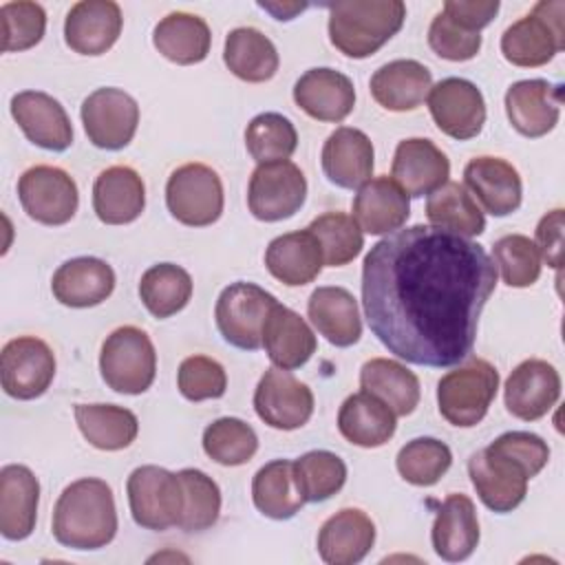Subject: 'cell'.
<instances>
[{
	"mask_svg": "<svg viewBox=\"0 0 565 565\" xmlns=\"http://www.w3.org/2000/svg\"><path fill=\"white\" fill-rule=\"evenodd\" d=\"M494 287L497 265L488 252L433 225L391 232L362 263V305L373 335L422 366H452L472 353Z\"/></svg>",
	"mask_w": 565,
	"mask_h": 565,
	"instance_id": "6da1fadb",
	"label": "cell"
},
{
	"mask_svg": "<svg viewBox=\"0 0 565 565\" xmlns=\"http://www.w3.org/2000/svg\"><path fill=\"white\" fill-rule=\"evenodd\" d=\"M117 534L113 490L104 479L86 477L66 486L53 510V536L71 550H99Z\"/></svg>",
	"mask_w": 565,
	"mask_h": 565,
	"instance_id": "7a4b0ae2",
	"label": "cell"
},
{
	"mask_svg": "<svg viewBox=\"0 0 565 565\" xmlns=\"http://www.w3.org/2000/svg\"><path fill=\"white\" fill-rule=\"evenodd\" d=\"M402 0H342L329 4V40L347 57H369L404 24Z\"/></svg>",
	"mask_w": 565,
	"mask_h": 565,
	"instance_id": "3957f363",
	"label": "cell"
},
{
	"mask_svg": "<svg viewBox=\"0 0 565 565\" xmlns=\"http://www.w3.org/2000/svg\"><path fill=\"white\" fill-rule=\"evenodd\" d=\"M565 2L543 0L501 35V53L514 66H543L565 49Z\"/></svg>",
	"mask_w": 565,
	"mask_h": 565,
	"instance_id": "277c9868",
	"label": "cell"
},
{
	"mask_svg": "<svg viewBox=\"0 0 565 565\" xmlns=\"http://www.w3.org/2000/svg\"><path fill=\"white\" fill-rule=\"evenodd\" d=\"M499 388V371L481 358H470L463 366L448 371L437 384V404L441 417L461 428L477 426Z\"/></svg>",
	"mask_w": 565,
	"mask_h": 565,
	"instance_id": "5b68a950",
	"label": "cell"
},
{
	"mask_svg": "<svg viewBox=\"0 0 565 565\" xmlns=\"http://www.w3.org/2000/svg\"><path fill=\"white\" fill-rule=\"evenodd\" d=\"M99 371L117 393L139 395L148 391L157 373V353L148 333L132 324L115 329L102 344Z\"/></svg>",
	"mask_w": 565,
	"mask_h": 565,
	"instance_id": "8992f818",
	"label": "cell"
},
{
	"mask_svg": "<svg viewBox=\"0 0 565 565\" xmlns=\"http://www.w3.org/2000/svg\"><path fill=\"white\" fill-rule=\"evenodd\" d=\"M468 475L486 508L499 514L512 512L523 503L527 479L534 477L523 461L494 441L468 459Z\"/></svg>",
	"mask_w": 565,
	"mask_h": 565,
	"instance_id": "52a82bcc",
	"label": "cell"
},
{
	"mask_svg": "<svg viewBox=\"0 0 565 565\" xmlns=\"http://www.w3.org/2000/svg\"><path fill=\"white\" fill-rule=\"evenodd\" d=\"M278 300L254 282H232L216 300L214 318L221 335L236 349L256 351L263 347V329Z\"/></svg>",
	"mask_w": 565,
	"mask_h": 565,
	"instance_id": "ba28073f",
	"label": "cell"
},
{
	"mask_svg": "<svg viewBox=\"0 0 565 565\" xmlns=\"http://www.w3.org/2000/svg\"><path fill=\"white\" fill-rule=\"evenodd\" d=\"M126 490L137 525L154 532L179 525L183 512V486L177 472L159 466H139L130 472Z\"/></svg>",
	"mask_w": 565,
	"mask_h": 565,
	"instance_id": "9c48e42d",
	"label": "cell"
},
{
	"mask_svg": "<svg viewBox=\"0 0 565 565\" xmlns=\"http://www.w3.org/2000/svg\"><path fill=\"white\" fill-rule=\"evenodd\" d=\"M166 205L183 225H212L223 212L221 177L205 163H185L177 168L166 183Z\"/></svg>",
	"mask_w": 565,
	"mask_h": 565,
	"instance_id": "30bf717a",
	"label": "cell"
},
{
	"mask_svg": "<svg viewBox=\"0 0 565 565\" xmlns=\"http://www.w3.org/2000/svg\"><path fill=\"white\" fill-rule=\"evenodd\" d=\"M307 199V179L302 170L282 159L258 163L249 177L247 205L249 212L265 223L294 216Z\"/></svg>",
	"mask_w": 565,
	"mask_h": 565,
	"instance_id": "8fae6325",
	"label": "cell"
},
{
	"mask_svg": "<svg viewBox=\"0 0 565 565\" xmlns=\"http://www.w3.org/2000/svg\"><path fill=\"white\" fill-rule=\"evenodd\" d=\"M18 196L24 212L42 225L68 223L79 203L73 177L55 166H33L24 170L18 181Z\"/></svg>",
	"mask_w": 565,
	"mask_h": 565,
	"instance_id": "7c38bea8",
	"label": "cell"
},
{
	"mask_svg": "<svg viewBox=\"0 0 565 565\" xmlns=\"http://www.w3.org/2000/svg\"><path fill=\"white\" fill-rule=\"evenodd\" d=\"M82 124L93 146L121 150L137 132L139 106L121 88H97L82 102Z\"/></svg>",
	"mask_w": 565,
	"mask_h": 565,
	"instance_id": "4fadbf2b",
	"label": "cell"
},
{
	"mask_svg": "<svg viewBox=\"0 0 565 565\" xmlns=\"http://www.w3.org/2000/svg\"><path fill=\"white\" fill-rule=\"evenodd\" d=\"M55 377V355L35 335H20L2 347L0 380L7 395L15 399L40 397Z\"/></svg>",
	"mask_w": 565,
	"mask_h": 565,
	"instance_id": "5bb4252c",
	"label": "cell"
},
{
	"mask_svg": "<svg viewBox=\"0 0 565 565\" xmlns=\"http://www.w3.org/2000/svg\"><path fill=\"white\" fill-rule=\"evenodd\" d=\"M254 408L267 426L296 430L305 426L313 413V393L289 371L271 366L256 386Z\"/></svg>",
	"mask_w": 565,
	"mask_h": 565,
	"instance_id": "9a60e30c",
	"label": "cell"
},
{
	"mask_svg": "<svg viewBox=\"0 0 565 565\" xmlns=\"http://www.w3.org/2000/svg\"><path fill=\"white\" fill-rule=\"evenodd\" d=\"M428 110L437 128L457 141L477 137L486 124L483 95L463 77L437 82L428 93Z\"/></svg>",
	"mask_w": 565,
	"mask_h": 565,
	"instance_id": "2e32d148",
	"label": "cell"
},
{
	"mask_svg": "<svg viewBox=\"0 0 565 565\" xmlns=\"http://www.w3.org/2000/svg\"><path fill=\"white\" fill-rule=\"evenodd\" d=\"M558 397L561 377L547 360H523L505 380V408L523 422H534L547 415Z\"/></svg>",
	"mask_w": 565,
	"mask_h": 565,
	"instance_id": "e0dca14e",
	"label": "cell"
},
{
	"mask_svg": "<svg viewBox=\"0 0 565 565\" xmlns=\"http://www.w3.org/2000/svg\"><path fill=\"white\" fill-rule=\"evenodd\" d=\"M11 115L26 139L40 148L62 152L73 143V126L64 106L42 90H22L11 97Z\"/></svg>",
	"mask_w": 565,
	"mask_h": 565,
	"instance_id": "ac0fdd59",
	"label": "cell"
},
{
	"mask_svg": "<svg viewBox=\"0 0 565 565\" xmlns=\"http://www.w3.org/2000/svg\"><path fill=\"white\" fill-rule=\"evenodd\" d=\"M561 102L558 84L547 79H521L505 93V113L516 132L536 139L558 124Z\"/></svg>",
	"mask_w": 565,
	"mask_h": 565,
	"instance_id": "d6986e66",
	"label": "cell"
},
{
	"mask_svg": "<svg viewBox=\"0 0 565 565\" xmlns=\"http://www.w3.org/2000/svg\"><path fill=\"white\" fill-rule=\"evenodd\" d=\"M450 177L448 157L430 141L422 137H411L397 143L391 179L408 194L424 196L439 190Z\"/></svg>",
	"mask_w": 565,
	"mask_h": 565,
	"instance_id": "ffe728a7",
	"label": "cell"
},
{
	"mask_svg": "<svg viewBox=\"0 0 565 565\" xmlns=\"http://www.w3.org/2000/svg\"><path fill=\"white\" fill-rule=\"evenodd\" d=\"M121 9L113 0H82L64 20V40L79 55L106 53L121 33Z\"/></svg>",
	"mask_w": 565,
	"mask_h": 565,
	"instance_id": "44dd1931",
	"label": "cell"
},
{
	"mask_svg": "<svg viewBox=\"0 0 565 565\" xmlns=\"http://www.w3.org/2000/svg\"><path fill=\"white\" fill-rule=\"evenodd\" d=\"M463 183L486 212L508 216L519 210L523 185L516 168L499 157H475L463 168Z\"/></svg>",
	"mask_w": 565,
	"mask_h": 565,
	"instance_id": "7402d4cb",
	"label": "cell"
},
{
	"mask_svg": "<svg viewBox=\"0 0 565 565\" xmlns=\"http://www.w3.org/2000/svg\"><path fill=\"white\" fill-rule=\"evenodd\" d=\"M294 102L318 121H342L355 106L353 82L335 68H309L294 86Z\"/></svg>",
	"mask_w": 565,
	"mask_h": 565,
	"instance_id": "603a6c76",
	"label": "cell"
},
{
	"mask_svg": "<svg viewBox=\"0 0 565 565\" xmlns=\"http://www.w3.org/2000/svg\"><path fill=\"white\" fill-rule=\"evenodd\" d=\"M373 143L358 128H335L322 146V172L338 188H360L373 172Z\"/></svg>",
	"mask_w": 565,
	"mask_h": 565,
	"instance_id": "cb8c5ba5",
	"label": "cell"
},
{
	"mask_svg": "<svg viewBox=\"0 0 565 565\" xmlns=\"http://www.w3.org/2000/svg\"><path fill=\"white\" fill-rule=\"evenodd\" d=\"M55 300L84 309L104 302L115 289L113 267L95 256H79L62 263L51 282Z\"/></svg>",
	"mask_w": 565,
	"mask_h": 565,
	"instance_id": "d4e9b609",
	"label": "cell"
},
{
	"mask_svg": "<svg viewBox=\"0 0 565 565\" xmlns=\"http://www.w3.org/2000/svg\"><path fill=\"white\" fill-rule=\"evenodd\" d=\"M408 216V194L391 177L369 179L353 199V221L366 234H391L399 230Z\"/></svg>",
	"mask_w": 565,
	"mask_h": 565,
	"instance_id": "484cf974",
	"label": "cell"
},
{
	"mask_svg": "<svg viewBox=\"0 0 565 565\" xmlns=\"http://www.w3.org/2000/svg\"><path fill=\"white\" fill-rule=\"evenodd\" d=\"M375 543L373 521L358 508L329 516L318 532V554L329 565H355Z\"/></svg>",
	"mask_w": 565,
	"mask_h": 565,
	"instance_id": "4316f807",
	"label": "cell"
},
{
	"mask_svg": "<svg viewBox=\"0 0 565 565\" xmlns=\"http://www.w3.org/2000/svg\"><path fill=\"white\" fill-rule=\"evenodd\" d=\"M40 483L38 477L20 463L0 470V532L9 541L26 539L38 519Z\"/></svg>",
	"mask_w": 565,
	"mask_h": 565,
	"instance_id": "83f0119b",
	"label": "cell"
},
{
	"mask_svg": "<svg viewBox=\"0 0 565 565\" xmlns=\"http://www.w3.org/2000/svg\"><path fill=\"white\" fill-rule=\"evenodd\" d=\"M146 207V185L128 166L106 168L93 185V210L106 225H126L141 216Z\"/></svg>",
	"mask_w": 565,
	"mask_h": 565,
	"instance_id": "f1b7e54d",
	"label": "cell"
},
{
	"mask_svg": "<svg viewBox=\"0 0 565 565\" xmlns=\"http://www.w3.org/2000/svg\"><path fill=\"white\" fill-rule=\"evenodd\" d=\"M263 347L274 366L294 371L316 353V335L300 313L276 302L263 329Z\"/></svg>",
	"mask_w": 565,
	"mask_h": 565,
	"instance_id": "f546056e",
	"label": "cell"
},
{
	"mask_svg": "<svg viewBox=\"0 0 565 565\" xmlns=\"http://www.w3.org/2000/svg\"><path fill=\"white\" fill-rule=\"evenodd\" d=\"M433 550L448 563L466 561L479 543V521L475 503L466 494H448L433 523Z\"/></svg>",
	"mask_w": 565,
	"mask_h": 565,
	"instance_id": "4dcf8cb0",
	"label": "cell"
},
{
	"mask_svg": "<svg viewBox=\"0 0 565 565\" xmlns=\"http://www.w3.org/2000/svg\"><path fill=\"white\" fill-rule=\"evenodd\" d=\"M322 249L318 238L309 232H289L276 236L265 252V267L287 287H300L318 278L322 269Z\"/></svg>",
	"mask_w": 565,
	"mask_h": 565,
	"instance_id": "1f68e13d",
	"label": "cell"
},
{
	"mask_svg": "<svg viewBox=\"0 0 565 565\" xmlns=\"http://www.w3.org/2000/svg\"><path fill=\"white\" fill-rule=\"evenodd\" d=\"M430 71L417 60H393L380 66L371 77L373 99L395 113L417 108L430 93Z\"/></svg>",
	"mask_w": 565,
	"mask_h": 565,
	"instance_id": "d6a6232c",
	"label": "cell"
},
{
	"mask_svg": "<svg viewBox=\"0 0 565 565\" xmlns=\"http://www.w3.org/2000/svg\"><path fill=\"white\" fill-rule=\"evenodd\" d=\"M307 316L318 333L335 347H351L362 335L358 300L344 287H318L309 296Z\"/></svg>",
	"mask_w": 565,
	"mask_h": 565,
	"instance_id": "836d02e7",
	"label": "cell"
},
{
	"mask_svg": "<svg viewBox=\"0 0 565 565\" xmlns=\"http://www.w3.org/2000/svg\"><path fill=\"white\" fill-rule=\"evenodd\" d=\"M395 413L366 391L349 395L338 413L342 437L362 448L384 446L395 435Z\"/></svg>",
	"mask_w": 565,
	"mask_h": 565,
	"instance_id": "e575fe53",
	"label": "cell"
},
{
	"mask_svg": "<svg viewBox=\"0 0 565 565\" xmlns=\"http://www.w3.org/2000/svg\"><path fill=\"white\" fill-rule=\"evenodd\" d=\"M154 49L174 64H199L207 57L212 33L203 18L174 11L161 18L152 31Z\"/></svg>",
	"mask_w": 565,
	"mask_h": 565,
	"instance_id": "d590c367",
	"label": "cell"
},
{
	"mask_svg": "<svg viewBox=\"0 0 565 565\" xmlns=\"http://www.w3.org/2000/svg\"><path fill=\"white\" fill-rule=\"evenodd\" d=\"M362 391L380 397L395 415H411L419 404V380L402 362L373 358L360 369Z\"/></svg>",
	"mask_w": 565,
	"mask_h": 565,
	"instance_id": "8d00e7d4",
	"label": "cell"
},
{
	"mask_svg": "<svg viewBox=\"0 0 565 565\" xmlns=\"http://www.w3.org/2000/svg\"><path fill=\"white\" fill-rule=\"evenodd\" d=\"M223 60L238 79L252 84L271 79L280 64L274 42L252 26H238L227 33Z\"/></svg>",
	"mask_w": 565,
	"mask_h": 565,
	"instance_id": "74e56055",
	"label": "cell"
},
{
	"mask_svg": "<svg viewBox=\"0 0 565 565\" xmlns=\"http://www.w3.org/2000/svg\"><path fill=\"white\" fill-rule=\"evenodd\" d=\"M252 499L260 514L276 521L291 519L307 503L296 483L294 461L274 459L265 463L254 475Z\"/></svg>",
	"mask_w": 565,
	"mask_h": 565,
	"instance_id": "f35d334b",
	"label": "cell"
},
{
	"mask_svg": "<svg viewBox=\"0 0 565 565\" xmlns=\"http://www.w3.org/2000/svg\"><path fill=\"white\" fill-rule=\"evenodd\" d=\"M426 218L433 227L452 232L463 238L479 236L486 230V218L472 194L463 183L446 181L439 190L428 194Z\"/></svg>",
	"mask_w": 565,
	"mask_h": 565,
	"instance_id": "ab89813d",
	"label": "cell"
},
{
	"mask_svg": "<svg viewBox=\"0 0 565 565\" xmlns=\"http://www.w3.org/2000/svg\"><path fill=\"white\" fill-rule=\"evenodd\" d=\"M75 422L84 439L99 450L128 448L139 433L137 415L115 404H77Z\"/></svg>",
	"mask_w": 565,
	"mask_h": 565,
	"instance_id": "60d3db41",
	"label": "cell"
},
{
	"mask_svg": "<svg viewBox=\"0 0 565 565\" xmlns=\"http://www.w3.org/2000/svg\"><path fill=\"white\" fill-rule=\"evenodd\" d=\"M139 296L154 318H170L190 302L192 278L174 263H159L143 271Z\"/></svg>",
	"mask_w": 565,
	"mask_h": 565,
	"instance_id": "b9f144b4",
	"label": "cell"
},
{
	"mask_svg": "<svg viewBox=\"0 0 565 565\" xmlns=\"http://www.w3.org/2000/svg\"><path fill=\"white\" fill-rule=\"evenodd\" d=\"M307 230L318 238L322 260L329 267H342L351 263L364 247L360 225L344 212H324L316 216Z\"/></svg>",
	"mask_w": 565,
	"mask_h": 565,
	"instance_id": "7bdbcfd3",
	"label": "cell"
},
{
	"mask_svg": "<svg viewBox=\"0 0 565 565\" xmlns=\"http://www.w3.org/2000/svg\"><path fill=\"white\" fill-rule=\"evenodd\" d=\"M183 486V512L179 525L183 532H203L218 521L221 490L212 477L196 468L177 472Z\"/></svg>",
	"mask_w": 565,
	"mask_h": 565,
	"instance_id": "ee69618b",
	"label": "cell"
},
{
	"mask_svg": "<svg viewBox=\"0 0 565 565\" xmlns=\"http://www.w3.org/2000/svg\"><path fill=\"white\" fill-rule=\"evenodd\" d=\"M294 475L305 501L318 503L340 492L347 481V466L335 452L309 450L294 461Z\"/></svg>",
	"mask_w": 565,
	"mask_h": 565,
	"instance_id": "f6af8a7d",
	"label": "cell"
},
{
	"mask_svg": "<svg viewBox=\"0 0 565 565\" xmlns=\"http://www.w3.org/2000/svg\"><path fill=\"white\" fill-rule=\"evenodd\" d=\"M245 146L254 161L269 163L289 159L298 146L294 124L280 113L256 115L245 130Z\"/></svg>",
	"mask_w": 565,
	"mask_h": 565,
	"instance_id": "bcb514c9",
	"label": "cell"
},
{
	"mask_svg": "<svg viewBox=\"0 0 565 565\" xmlns=\"http://www.w3.org/2000/svg\"><path fill=\"white\" fill-rule=\"evenodd\" d=\"M203 450L221 466H243L258 450V437L238 417H221L203 430Z\"/></svg>",
	"mask_w": 565,
	"mask_h": 565,
	"instance_id": "7dc6e473",
	"label": "cell"
},
{
	"mask_svg": "<svg viewBox=\"0 0 565 565\" xmlns=\"http://www.w3.org/2000/svg\"><path fill=\"white\" fill-rule=\"evenodd\" d=\"M395 463L404 481L413 486H433L448 472L452 452L435 437H417L399 448Z\"/></svg>",
	"mask_w": 565,
	"mask_h": 565,
	"instance_id": "c3c4849f",
	"label": "cell"
},
{
	"mask_svg": "<svg viewBox=\"0 0 565 565\" xmlns=\"http://www.w3.org/2000/svg\"><path fill=\"white\" fill-rule=\"evenodd\" d=\"M494 265L501 269L503 282L510 287H530L541 276V254L523 234L501 236L492 247Z\"/></svg>",
	"mask_w": 565,
	"mask_h": 565,
	"instance_id": "681fc988",
	"label": "cell"
},
{
	"mask_svg": "<svg viewBox=\"0 0 565 565\" xmlns=\"http://www.w3.org/2000/svg\"><path fill=\"white\" fill-rule=\"evenodd\" d=\"M2 22V51H26L35 46L46 29V13L38 2H4L0 7Z\"/></svg>",
	"mask_w": 565,
	"mask_h": 565,
	"instance_id": "f907efd6",
	"label": "cell"
},
{
	"mask_svg": "<svg viewBox=\"0 0 565 565\" xmlns=\"http://www.w3.org/2000/svg\"><path fill=\"white\" fill-rule=\"evenodd\" d=\"M179 391L190 402L216 399L227 388L225 369L207 355H190L181 362L177 373Z\"/></svg>",
	"mask_w": 565,
	"mask_h": 565,
	"instance_id": "816d5d0a",
	"label": "cell"
},
{
	"mask_svg": "<svg viewBox=\"0 0 565 565\" xmlns=\"http://www.w3.org/2000/svg\"><path fill=\"white\" fill-rule=\"evenodd\" d=\"M428 44L444 60L466 62L479 53L481 35H479V31H470V29L457 24L448 13L439 11L430 22Z\"/></svg>",
	"mask_w": 565,
	"mask_h": 565,
	"instance_id": "f5cc1de1",
	"label": "cell"
},
{
	"mask_svg": "<svg viewBox=\"0 0 565 565\" xmlns=\"http://www.w3.org/2000/svg\"><path fill=\"white\" fill-rule=\"evenodd\" d=\"M536 249L550 267H561L563 260V210L547 212L536 225Z\"/></svg>",
	"mask_w": 565,
	"mask_h": 565,
	"instance_id": "db71d44e",
	"label": "cell"
},
{
	"mask_svg": "<svg viewBox=\"0 0 565 565\" xmlns=\"http://www.w3.org/2000/svg\"><path fill=\"white\" fill-rule=\"evenodd\" d=\"M457 24L479 31L492 22L499 11V0H448L441 9Z\"/></svg>",
	"mask_w": 565,
	"mask_h": 565,
	"instance_id": "11a10c76",
	"label": "cell"
},
{
	"mask_svg": "<svg viewBox=\"0 0 565 565\" xmlns=\"http://www.w3.org/2000/svg\"><path fill=\"white\" fill-rule=\"evenodd\" d=\"M258 7L269 11L276 20H291L296 13L307 9V2H258Z\"/></svg>",
	"mask_w": 565,
	"mask_h": 565,
	"instance_id": "9f6ffc18",
	"label": "cell"
}]
</instances>
